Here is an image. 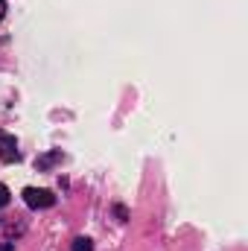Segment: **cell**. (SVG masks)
Instances as JSON below:
<instances>
[{"mask_svg":"<svg viewBox=\"0 0 248 251\" xmlns=\"http://www.w3.org/2000/svg\"><path fill=\"white\" fill-rule=\"evenodd\" d=\"M0 251H12V243H0Z\"/></svg>","mask_w":248,"mask_h":251,"instance_id":"cell-7","label":"cell"},{"mask_svg":"<svg viewBox=\"0 0 248 251\" xmlns=\"http://www.w3.org/2000/svg\"><path fill=\"white\" fill-rule=\"evenodd\" d=\"M0 158H3L6 164H12V161L21 158V155H18V143H15V137L6 134V131H0Z\"/></svg>","mask_w":248,"mask_h":251,"instance_id":"cell-2","label":"cell"},{"mask_svg":"<svg viewBox=\"0 0 248 251\" xmlns=\"http://www.w3.org/2000/svg\"><path fill=\"white\" fill-rule=\"evenodd\" d=\"M59 161H62V152L56 149V152H47V155H41V158L35 161V167H38V170H50V167H53V164H59Z\"/></svg>","mask_w":248,"mask_h":251,"instance_id":"cell-3","label":"cell"},{"mask_svg":"<svg viewBox=\"0 0 248 251\" xmlns=\"http://www.w3.org/2000/svg\"><path fill=\"white\" fill-rule=\"evenodd\" d=\"M70 251H94V243H91L88 237H76L73 246H70Z\"/></svg>","mask_w":248,"mask_h":251,"instance_id":"cell-4","label":"cell"},{"mask_svg":"<svg viewBox=\"0 0 248 251\" xmlns=\"http://www.w3.org/2000/svg\"><path fill=\"white\" fill-rule=\"evenodd\" d=\"M3 15H6V0H0V21H3Z\"/></svg>","mask_w":248,"mask_h":251,"instance_id":"cell-6","label":"cell"},{"mask_svg":"<svg viewBox=\"0 0 248 251\" xmlns=\"http://www.w3.org/2000/svg\"><path fill=\"white\" fill-rule=\"evenodd\" d=\"M6 204H9V187L0 184V207H6Z\"/></svg>","mask_w":248,"mask_h":251,"instance_id":"cell-5","label":"cell"},{"mask_svg":"<svg viewBox=\"0 0 248 251\" xmlns=\"http://www.w3.org/2000/svg\"><path fill=\"white\" fill-rule=\"evenodd\" d=\"M24 199H26V204L35 207V210H44V207H53V204H56V196H53L50 190H38V187H26L24 190Z\"/></svg>","mask_w":248,"mask_h":251,"instance_id":"cell-1","label":"cell"}]
</instances>
